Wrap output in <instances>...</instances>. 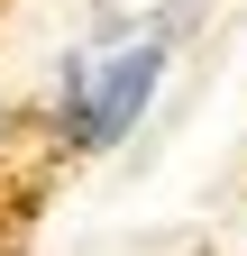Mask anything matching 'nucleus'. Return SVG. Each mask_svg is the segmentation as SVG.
I'll list each match as a JSON object with an SVG mask.
<instances>
[{
    "mask_svg": "<svg viewBox=\"0 0 247 256\" xmlns=\"http://www.w3.org/2000/svg\"><path fill=\"white\" fill-rule=\"evenodd\" d=\"M156 74H165V28H156L146 46H128V55H119L101 82H92V101L64 119V138H74V146H110L119 128H128L146 101H156Z\"/></svg>",
    "mask_w": 247,
    "mask_h": 256,
    "instance_id": "obj_1",
    "label": "nucleus"
}]
</instances>
